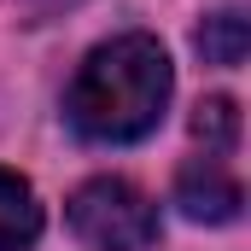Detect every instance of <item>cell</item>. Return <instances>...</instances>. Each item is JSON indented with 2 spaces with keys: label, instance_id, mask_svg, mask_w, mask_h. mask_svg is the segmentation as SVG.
Masks as SVG:
<instances>
[{
  "label": "cell",
  "instance_id": "obj_3",
  "mask_svg": "<svg viewBox=\"0 0 251 251\" xmlns=\"http://www.w3.org/2000/svg\"><path fill=\"white\" fill-rule=\"evenodd\" d=\"M176 204L187 210L193 222H234L240 204H246V187L234 181L228 158H193L187 170L176 176Z\"/></svg>",
  "mask_w": 251,
  "mask_h": 251
},
{
  "label": "cell",
  "instance_id": "obj_2",
  "mask_svg": "<svg viewBox=\"0 0 251 251\" xmlns=\"http://www.w3.org/2000/svg\"><path fill=\"white\" fill-rule=\"evenodd\" d=\"M64 216H70V234L94 251H146L158 240V204L117 176L82 181L70 193Z\"/></svg>",
  "mask_w": 251,
  "mask_h": 251
},
{
  "label": "cell",
  "instance_id": "obj_5",
  "mask_svg": "<svg viewBox=\"0 0 251 251\" xmlns=\"http://www.w3.org/2000/svg\"><path fill=\"white\" fill-rule=\"evenodd\" d=\"M193 47L204 53V64H222V70H234V64H246V47H251V24L246 12H216V18H204L199 24V35H193Z\"/></svg>",
  "mask_w": 251,
  "mask_h": 251
},
{
  "label": "cell",
  "instance_id": "obj_6",
  "mask_svg": "<svg viewBox=\"0 0 251 251\" xmlns=\"http://www.w3.org/2000/svg\"><path fill=\"white\" fill-rule=\"evenodd\" d=\"M193 140L204 146V158H228V152L240 146V105H234L228 94L199 100V111H193Z\"/></svg>",
  "mask_w": 251,
  "mask_h": 251
},
{
  "label": "cell",
  "instance_id": "obj_1",
  "mask_svg": "<svg viewBox=\"0 0 251 251\" xmlns=\"http://www.w3.org/2000/svg\"><path fill=\"white\" fill-rule=\"evenodd\" d=\"M170 88H176L170 53L152 35H117L82 59L70 94H64V117L82 140L128 146V140H146L164 123Z\"/></svg>",
  "mask_w": 251,
  "mask_h": 251
},
{
  "label": "cell",
  "instance_id": "obj_4",
  "mask_svg": "<svg viewBox=\"0 0 251 251\" xmlns=\"http://www.w3.org/2000/svg\"><path fill=\"white\" fill-rule=\"evenodd\" d=\"M41 240V204L24 176L0 170V251H29Z\"/></svg>",
  "mask_w": 251,
  "mask_h": 251
}]
</instances>
